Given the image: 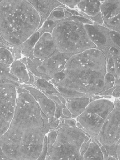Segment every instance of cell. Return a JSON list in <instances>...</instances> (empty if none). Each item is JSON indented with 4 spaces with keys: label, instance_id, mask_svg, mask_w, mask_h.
Instances as JSON below:
<instances>
[{
    "label": "cell",
    "instance_id": "obj_9",
    "mask_svg": "<svg viewBox=\"0 0 120 160\" xmlns=\"http://www.w3.org/2000/svg\"><path fill=\"white\" fill-rule=\"evenodd\" d=\"M72 55L63 54L57 51L53 56L42 62L38 70L41 78L50 81L54 77L63 71Z\"/></svg>",
    "mask_w": 120,
    "mask_h": 160
},
{
    "label": "cell",
    "instance_id": "obj_20",
    "mask_svg": "<svg viewBox=\"0 0 120 160\" xmlns=\"http://www.w3.org/2000/svg\"><path fill=\"white\" fill-rule=\"evenodd\" d=\"M58 23V20H52L46 19L44 22L42 27L38 30L40 32L41 35L45 33L49 32L52 34L53 30Z\"/></svg>",
    "mask_w": 120,
    "mask_h": 160
},
{
    "label": "cell",
    "instance_id": "obj_5",
    "mask_svg": "<svg viewBox=\"0 0 120 160\" xmlns=\"http://www.w3.org/2000/svg\"><path fill=\"white\" fill-rule=\"evenodd\" d=\"M91 138L78 126H62L58 129L48 160H81L82 147Z\"/></svg>",
    "mask_w": 120,
    "mask_h": 160
},
{
    "label": "cell",
    "instance_id": "obj_25",
    "mask_svg": "<svg viewBox=\"0 0 120 160\" xmlns=\"http://www.w3.org/2000/svg\"><path fill=\"white\" fill-rule=\"evenodd\" d=\"M60 122H61L62 126H71V127L78 126V122H77V120L74 118H61Z\"/></svg>",
    "mask_w": 120,
    "mask_h": 160
},
{
    "label": "cell",
    "instance_id": "obj_13",
    "mask_svg": "<svg viewBox=\"0 0 120 160\" xmlns=\"http://www.w3.org/2000/svg\"><path fill=\"white\" fill-rule=\"evenodd\" d=\"M100 0H81L76 8L95 24L103 25Z\"/></svg>",
    "mask_w": 120,
    "mask_h": 160
},
{
    "label": "cell",
    "instance_id": "obj_10",
    "mask_svg": "<svg viewBox=\"0 0 120 160\" xmlns=\"http://www.w3.org/2000/svg\"><path fill=\"white\" fill-rule=\"evenodd\" d=\"M41 36L39 30L34 33L29 39L23 43L18 45L13 46L10 44L1 37V47L7 48L12 51L15 60L21 59L23 57H27L33 59V51L34 45Z\"/></svg>",
    "mask_w": 120,
    "mask_h": 160
},
{
    "label": "cell",
    "instance_id": "obj_28",
    "mask_svg": "<svg viewBox=\"0 0 120 160\" xmlns=\"http://www.w3.org/2000/svg\"><path fill=\"white\" fill-rule=\"evenodd\" d=\"M111 97L115 99L120 98V86H114V88L112 93Z\"/></svg>",
    "mask_w": 120,
    "mask_h": 160
},
{
    "label": "cell",
    "instance_id": "obj_6",
    "mask_svg": "<svg viewBox=\"0 0 120 160\" xmlns=\"http://www.w3.org/2000/svg\"><path fill=\"white\" fill-rule=\"evenodd\" d=\"M114 107V102L108 98L102 97L92 100L84 111L76 118L78 127L92 137H96Z\"/></svg>",
    "mask_w": 120,
    "mask_h": 160
},
{
    "label": "cell",
    "instance_id": "obj_21",
    "mask_svg": "<svg viewBox=\"0 0 120 160\" xmlns=\"http://www.w3.org/2000/svg\"><path fill=\"white\" fill-rule=\"evenodd\" d=\"M58 131V129H55V130L50 131L47 134V138H48V153H47L46 160H48V158L50 156L52 148L56 139Z\"/></svg>",
    "mask_w": 120,
    "mask_h": 160
},
{
    "label": "cell",
    "instance_id": "obj_17",
    "mask_svg": "<svg viewBox=\"0 0 120 160\" xmlns=\"http://www.w3.org/2000/svg\"><path fill=\"white\" fill-rule=\"evenodd\" d=\"M104 160L100 143L95 138L92 137L89 146L81 160Z\"/></svg>",
    "mask_w": 120,
    "mask_h": 160
},
{
    "label": "cell",
    "instance_id": "obj_33",
    "mask_svg": "<svg viewBox=\"0 0 120 160\" xmlns=\"http://www.w3.org/2000/svg\"><path fill=\"white\" fill-rule=\"evenodd\" d=\"M2 0H1V1Z\"/></svg>",
    "mask_w": 120,
    "mask_h": 160
},
{
    "label": "cell",
    "instance_id": "obj_16",
    "mask_svg": "<svg viewBox=\"0 0 120 160\" xmlns=\"http://www.w3.org/2000/svg\"><path fill=\"white\" fill-rule=\"evenodd\" d=\"M39 12L44 21L50 16L52 12L58 7L65 6L58 0H28Z\"/></svg>",
    "mask_w": 120,
    "mask_h": 160
},
{
    "label": "cell",
    "instance_id": "obj_3",
    "mask_svg": "<svg viewBox=\"0 0 120 160\" xmlns=\"http://www.w3.org/2000/svg\"><path fill=\"white\" fill-rule=\"evenodd\" d=\"M0 10L1 37L12 45L26 41L44 21L28 0H2Z\"/></svg>",
    "mask_w": 120,
    "mask_h": 160
},
{
    "label": "cell",
    "instance_id": "obj_27",
    "mask_svg": "<svg viewBox=\"0 0 120 160\" xmlns=\"http://www.w3.org/2000/svg\"><path fill=\"white\" fill-rule=\"evenodd\" d=\"M47 153H48V138L46 134L44 137L42 151L38 160H46Z\"/></svg>",
    "mask_w": 120,
    "mask_h": 160
},
{
    "label": "cell",
    "instance_id": "obj_11",
    "mask_svg": "<svg viewBox=\"0 0 120 160\" xmlns=\"http://www.w3.org/2000/svg\"><path fill=\"white\" fill-rule=\"evenodd\" d=\"M19 87L28 91L39 106L44 115L49 118H54L57 108L54 101L49 98L43 92L31 85L20 84Z\"/></svg>",
    "mask_w": 120,
    "mask_h": 160
},
{
    "label": "cell",
    "instance_id": "obj_19",
    "mask_svg": "<svg viewBox=\"0 0 120 160\" xmlns=\"http://www.w3.org/2000/svg\"><path fill=\"white\" fill-rule=\"evenodd\" d=\"M116 10L114 18L105 24V26L115 31L120 34V0H116Z\"/></svg>",
    "mask_w": 120,
    "mask_h": 160
},
{
    "label": "cell",
    "instance_id": "obj_7",
    "mask_svg": "<svg viewBox=\"0 0 120 160\" xmlns=\"http://www.w3.org/2000/svg\"><path fill=\"white\" fill-rule=\"evenodd\" d=\"M20 84L1 78V136L9 129L16 109Z\"/></svg>",
    "mask_w": 120,
    "mask_h": 160
},
{
    "label": "cell",
    "instance_id": "obj_4",
    "mask_svg": "<svg viewBox=\"0 0 120 160\" xmlns=\"http://www.w3.org/2000/svg\"><path fill=\"white\" fill-rule=\"evenodd\" d=\"M92 23L88 18L78 16L58 20L52 33L57 51L72 56L97 48L85 26Z\"/></svg>",
    "mask_w": 120,
    "mask_h": 160
},
{
    "label": "cell",
    "instance_id": "obj_15",
    "mask_svg": "<svg viewBox=\"0 0 120 160\" xmlns=\"http://www.w3.org/2000/svg\"><path fill=\"white\" fill-rule=\"evenodd\" d=\"M10 72L18 78L20 84L34 86L35 76L30 72L26 65L21 60L15 61L11 66Z\"/></svg>",
    "mask_w": 120,
    "mask_h": 160
},
{
    "label": "cell",
    "instance_id": "obj_31",
    "mask_svg": "<svg viewBox=\"0 0 120 160\" xmlns=\"http://www.w3.org/2000/svg\"><path fill=\"white\" fill-rule=\"evenodd\" d=\"M100 1L101 2H102L104 1H105V0H100Z\"/></svg>",
    "mask_w": 120,
    "mask_h": 160
},
{
    "label": "cell",
    "instance_id": "obj_29",
    "mask_svg": "<svg viewBox=\"0 0 120 160\" xmlns=\"http://www.w3.org/2000/svg\"><path fill=\"white\" fill-rule=\"evenodd\" d=\"M117 155L118 160H120V140L117 144Z\"/></svg>",
    "mask_w": 120,
    "mask_h": 160
},
{
    "label": "cell",
    "instance_id": "obj_32",
    "mask_svg": "<svg viewBox=\"0 0 120 160\" xmlns=\"http://www.w3.org/2000/svg\"><path fill=\"white\" fill-rule=\"evenodd\" d=\"M119 99V100H120V99Z\"/></svg>",
    "mask_w": 120,
    "mask_h": 160
},
{
    "label": "cell",
    "instance_id": "obj_12",
    "mask_svg": "<svg viewBox=\"0 0 120 160\" xmlns=\"http://www.w3.org/2000/svg\"><path fill=\"white\" fill-rule=\"evenodd\" d=\"M57 51L52 34L45 32L41 35L33 48L34 58L43 61L53 56Z\"/></svg>",
    "mask_w": 120,
    "mask_h": 160
},
{
    "label": "cell",
    "instance_id": "obj_24",
    "mask_svg": "<svg viewBox=\"0 0 120 160\" xmlns=\"http://www.w3.org/2000/svg\"><path fill=\"white\" fill-rule=\"evenodd\" d=\"M115 80L116 78L114 75L107 72L105 77V88L103 91L114 87Z\"/></svg>",
    "mask_w": 120,
    "mask_h": 160
},
{
    "label": "cell",
    "instance_id": "obj_26",
    "mask_svg": "<svg viewBox=\"0 0 120 160\" xmlns=\"http://www.w3.org/2000/svg\"><path fill=\"white\" fill-rule=\"evenodd\" d=\"M81 0H58V1L62 5L68 8L74 9Z\"/></svg>",
    "mask_w": 120,
    "mask_h": 160
},
{
    "label": "cell",
    "instance_id": "obj_22",
    "mask_svg": "<svg viewBox=\"0 0 120 160\" xmlns=\"http://www.w3.org/2000/svg\"><path fill=\"white\" fill-rule=\"evenodd\" d=\"M66 6H61L55 9L47 19L49 20H58L65 18L64 8Z\"/></svg>",
    "mask_w": 120,
    "mask_h": 160
},
{
    "label": "cell",
    "instance_id": "obj_14",
    "mask_svg": "<svg viewBox=\"0 0 120 160\" xmlns=\"http://www.w3.org/2000/svg\"><path fill=\"white\" fill-rule=\"evenodd\" d=\"M65 98L66 99V106L71 113L72 118H76L84 111L89 103L92 100L102 97L99 95H96Z\"/></svg>",
    "mask_w": 120,
    "mask_h": 160
},
{
    "label": "cell",
    "instance_id": "obj_18",
    "mask_svg": "<svg viewBox=\"0 0 120 160\" xmlns=\"http://www.w3.org/2000/svg\"><path fill=\"white\" fill-rule=\"evenodd\" d=\"M15 61V59L11 50L1 47V69L11 68Z\"/></svg>",
    "mask_w": 120,
    "mask_h": 160
},
{
    "label": "cell",
    "instance_id": "obj_2",
    "mask_svg": "<svg viewBox=\"0 0 120 160\" xmlns=\"http://www.w3.org/2000/svg\"><path fill=\"white\" fill-rule=\"evenodd\" d=\"M107 58L97 48L72 55L62 72L50 80L56 88L75 91L89 96L98 95L105 88Z\"/></svg>",
    "mask_w": 120,
    "mask_h": 160
},
{
    "label": "cell",
    "instance_id": "obj_8",
    "mask_svg": "<svg viewBox=\"0 0 120 160\" xmlns=\"http://www.w3.org/2000/svg\"><path fill=\"white\" fill-rule=\"evenodd\" d=\"M95 138L105 147L117 146L120 140V105H115Z\"/></svg>",
    "mask_w": 120,
    "mask_h": 160
},
{
    "label": "cell",
    "instance_id": "obj_1",
    "mask_svg": "<svg viewBox=\"0 0 120 160\" xmlns=\"http://www.w3.org/2000/svg\"><path fill=\"white\" fill-rule=\"evenodd\" d=\"M17 90L15 113L9 129L1 136V150L9 160H38L44 137L51 131L49 118L28 91L19 86Z\"/></svg>",
    "mask_w": 120,
    "mask_h": 160
},
{
    "label": "cell",
    "instance_id": "obj_30",
    "mask_svg": "<svg viewBox=\"0 0 120 160\" xmlns=\"http://www.w3.org/2000/svg\"><path fill=\"white\" fill-rule=\"evenodd\" d=\"M1 160H9L7 158V156L5 155L4 153L1 150V157H0Z\"/></svg>",
    "mask_w": 120,
    "mask_h": 160
},
{
    "label": "cell",
    "instance_id": "obj_23",
    "mask_svg": "<svg viewBox=\"0 0 120 160\" xmlns=\"http://www.w3.org/2000/svg\"><path fill=\"white\" fill-rule=\"evenodd\" d=\"M11 68L1 69V78L19 83L18 78L11 73Z\"/></svg>",
    "mask_w": 120,
    "mask_h": 160
}]
</instances>
